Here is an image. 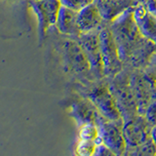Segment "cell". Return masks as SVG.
<instances>
[{"label":"cell","instance_id":"cell-1","mask_svg":"<svg viewBox=\"0 0 156 156\" xmlns=\"http://www.w3.org/2000/svg\"><path fill=\"white\" fill-rule=\"evenodd\" d=\"M134 8L125 12L108 27L118 46L125 66L144 69L156 52V45L140 32L135 17Z\"/></svg>","mask_w":156,"mask_h":156},{"label":"cell","instance_id":"cell-2","mask_svg":"<svg viewBox=\"0 0 156 156\" xmlns=\"http://www.w3.org/2000/svg\"><path fill=\"white\" fill-rule=\"evenodd\" d=\"M83 94L81 96L89 99L98 111L106 119L119 120L124 119L120 107L112 93L108 79H102L83 83Z\"/></svg>","mask_w":156,"mask_h":156},{"label":"cell","instance_id":"cell-3","mask_svg":"<svg viewBox=\"0 0 156 156\" xmlns=\"http://www.w3.org/2000/svg\"><path fill=\"white\" fill-rule=\"evenodd\" d=\"M65 69L82 80V83L95 81L88 57L77 38L66 37L61 46Z\"/></svg>","mask_w":156,"mask_h":156},{"label":"cell","instance_id":"cell-4","mask_svg":"<svg viewBox=\"0 0 156 156\" xmlns=\"http://www.w3.org/2000/svg\"><path fill=\"white\" fill-rule=\"evenodd\" d=\"M131 71L132 67L125 66L118 74L108 79L110 89L118 102L124 121L140 115L138 102L131 85Z\"/></svg>","mask_w":156,"mask_h":156},{"label":"cell","instance_id":"cell-5","mask_svg":"<svg viewBox=\"0 0 156 156\" xmlns=\"http://www.w3.org/2000/svg\"><path fill=\"white\" fill-rule=\"evenodd\" d=\"M100 40L105 78L111 79L123 70L125 65L122 61L118 46L108 24L101 29Z\"/></svg>","mask_w":156,"mask_h":156},{"label":"cell","instance_id":"cell-6","mask_svg":"<svg viewBox=\"0 0 156 156\" xmlns=\"http://www.w3.org/2000/svg\"><path fill=\"white\" fill-rule=\"evenodd\" d=\"M131 85L138 102V111L144 115L151 101L156 99V83L144 69L131 71Z\"/></svg>","mask_w":156,"mask_h":156},{"label":"cell","instance_id":"cell-7","mask_svg":"<svg viewBox=\"0 0 156 156\" xmlns=\"http://www.w3.org/2000/svg\"><path fill=\"white\" fill-rule=\"evenodd\" d=\"M123 124L124 119L109 120L102 115L97 122L101 143L108 146L115 155H125L126 140L123 134Z\"/></svg>","mask_w":156,"mask_h":156},{"label":"cell","instance_id":"cell-8","mask_svg":"<svg viewBox=\"0 0 156 156\" xmlns=\"http://www.w3.org/2000/svg\"><path fill=\"white\" fill-rule=\"evenodd\" d=\"M28 3L35 15L39 36L43 38L49 29L56 26L62 4L60 0H28Z\"/></svg>","mask_w":156,"mask_h":156},{"label":"cell","instance_id":"cell-9","mask_svg":"<svg viewBox=\"0 0 156 156\" xmlns=\"http://www.w3.org/2000/svg\"><path fill=\"white\" fill-rule=\"evenodd\" d=\"M100 31H93L88 33H81L77 40L84 49L88 60L91 65L92 75L95 80L105 78L104 66H102L101 49L100 40Z\"/></svg>","mask_w":156,"mask_h":156},{"label":"cell","instance_id":"cell-10","mask_svg":"<svg viewBox=\"0 0 156 156\" xmlns=\"http://www.w3.org/2000/svg\"><path fill=\"white\" fill-rule=\"evenodd\" d=\"M151 126L144 115H136L133 118L124 121L123 134L126 140V151L136 148L150 139Z\"/></svg>","mask_w":156,"mask_h":156},{"label":"cell","instance_id":"cell-11","mask_svg":"<svg viewBox=\"0 0 156 156\" xmlns=\"http://www.w3.org/2000/svg\"><path fill=\"white\" fill-rule=\"evenodd\" d=\"M70 115L75 120L78 127L85 123H96L101 115L94 104L86 97L81 96L70 105Z\"/></svg>","mask_w":156,"mask_h":156},{"label":"cell","instance_id":"cell-12","mask_svg":"<svg viewBox=\"0 0 156 156\" xmlns=\"http://www.w3.org/2000/svg\"><path fill=\"white\" fill-rule=\"evenodd\" d=\"M78 24L81 33L99 31L108 24L101 16L96 3H92L78 12Z\"/></svg>","mask_w":156,"mask_h":156},{"label":"cell","instance_id":"cell-13","mask_svg":"<svg viewBox=\"0 0 156 156\" xmlns=\"http://www.w3.org/2000/svg\"><path fill=\"white\" fill-rule=\"evenodd\" d=\"M134 17L143 35L156 45V16L144 4L138 3L134 7Z\"/></svg>","mask_w":156,"mask_h":156},{"label":"cell","instance_id":"cell-14","mask_svg":"<svg viewBox=\"0 0 156 156\" xmlns=\"http://www.w3.org/2000/svg\"><path fill=\"white\" fill-rule=\"evenodd\" d=\"M95 3L107 23L113 22L138 4L136 0H95Z\"/></svg>","mask_w":156,"mask_h":156},{"label":"cell","instance_id":"cell-15","mask_svg":"<svg viewBox=\"0 0 156 156\" xmlns=\"http://www.w3.org/2000/svg\"><path fill=\"white\" fill-rule=\"evenodd\" d=\"M55 27L62 35L77 38L81 34L79 24H78V12L62 6L58 15Z\"/></svg>","mask_w":156,"mask_h":156},{"label":"cell","instance_id":"cell-16","mask_svg":"<svg viewBox=\"0 0 156 156\" xmlns=\"http://www.w3.org/2000/svg\"><path fill=\"white\" fill-rule=\"evenodd\" d=\"M78 136L80 140H92L95 141L97 144H102L101 136H100V130L99 126L96 123H85L78 127Z\"/></svg>","mask_w":156,"mask_h":156},{"label":"cell","instance_id":"cell-17","mask_svg":"<svg viewBox=\"0 0 156 156\" xmlns=\"http://www.w3.org/2000/svg\"><path fill=\"white\" fill-rule=\"evenodd\" d=\"M126 154L129 155H156V144L152 139H148L144 144L136 146V148L130 150Z\"/></svg>","mask_w":156,"mask_h":156},{"label":"cell","instance_id":"cell-18","mask_svg":"<svg viewBox=\"0 0 156 156\" xmlns=\"http://www.w3.org/2000/svg\"><path fill=\"white\" fill-rule=\"evenodd\" d=\"M96 147L97 144L95 141L79 139L75 146V152L77 155L81 156H92L95 154Z\"/></svg>","mask_w":156,"mask_h":156},{"label":"cell","instance_id":"cell-19","mask_svg":"<svg viewBox=\"0 0 156 156\" xmlns=\"http://www.w3.org/2000/svg\"><path fill=\"white\" fill-rule=\"evenodd\" d=\"M60 2L62 6H65L79 12L80 10L87 7L88 5L94 3L95 0H60Z\"/></svg>","mask_w":156,"mask_h":156},{"label":"cell","instance_id":"cell-20","mask_svg":"<svg viewBox=\"0 0 156 156\" xmlns=\"http://www.w3.org/2000/svg\"><path fill=\"white\" fill-rule=\"evenodd\" d=\"M144 116L151 126L156 125V99L150 102V105L147 106Z\"/></svg>","mask_w":156,"mask_h":156},{"label":"cell","instance_id":"cell-21","mask_svg":"<svg viewBox=\"0 0 156 156\" xmlns=\"http://www.w3.org/2000/svg\"><path fill=\"white\" fill-rule=\"evenodd\" d=\"M144 70L147 73L156 83V52L153 54V56L151 57L147 66H146Z\"/></svg>","mask_w":156,"mask_h":156},{"label":"cell","instance_id":"cell-22","mask_svg":"<svg viewBox=\"0 0 156 156\" xmlns=\"http://www.w3.org/2000/svg\"><path fill=\"white\" fill-rule=\"evenodd\" d=\"M94 155H96V156H101V155L111 156V155H115V153L105 144H97L96 151H95Z\"/></svg>","mask_w":156,"mask_h":156},{"label":"cell","instance_id":"cell-23","mask_svg":"<svg viewBox=\"0 0 156 156\" xmlns=\"http://www.w3.org/2000/svg\"><path fill=\"white\" fill-rule=\"evenodd\" d=\"M150 136L152 140L154 141V144H156V125L151 127V131H150Z\"/></svg>","mask_w":156,"mask_h":156},{"label":"cell","instance_id":"cell-24","mask_svg":"<svg viewBox=\"0 0 156 156\" xmlns=\"http://www.w3.org/2000/svg\"><path fill=\"white\" fill-rule=\"evenodd\" d=\"M136 1L138 3H140V4H145L146 2L148 1V0H136Z\"/></svg>","mask_w":156,"mask_h":156},{"label":"cell","instance_id":"cell-25","mask_svg":"<svg viewBox=\"0 0 156 156\" xmlns=\"http://www.w3.org/2000/svg\"><path fill=\"white\" fill-rule=\"evenodd\" d=\"M4 1H9V2H15V1H19V0H4Z\"/></svg>","mask_w":156,"mask_h":156}]
</instances>
